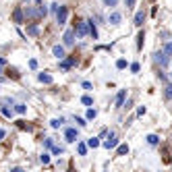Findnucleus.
I'll list each match as a JSON object with an SVG mask.
<instances>
[{"instance_id": "31", "label": "nucleus", "mask_w": 172, "mask_h": 172, "mask_svg": "<svg viewBox=\"0 0 172 172\" xmlns=\"http://www.w3.org/2000/svg\"><path fill=\"white\" fill-rule=\"evenodd\" d=\"M164 52H166L168 56H172V44H166V46H164Z\"/></svg>"}, {"instance_id": "3", "label": "nucleus", "mask_w": 172, "mask_h": 172, "mask_svg": "<svg viewBox=\"0 0 172 172\" xmlns=\"http://www.w3.org/2000/svg\"><path fill=\"white\" fill-rule=\"evenodd\" d=\"M116 145H118V139H116V135H114V133H110V135H108V139L104 141V147H106V149H114Z\"/></svg>"}, {"instance_id": "29", "label": "nucleus", "mask_w": 172, "mask_h": 172, "mask_svg": "<svg viewBox=\"0 0 172 172\" xmlns=\"http://www.w3.org/2000/svg\"><path fill=\"white\" fill-rule=\"evenodd\" d=\"M44 145H46V147H50V149H52V145H54V141H52V139H50V137H46V139H44Z\"/></svg>"}, {"instance_id": "34", "label": "nucleus", "mask_w": 172, "mask_h": 172, "mask_svg": "<svg viewBox=\"0 0 172 172\" xmlns=\"http://www.w3.org/2000/svg\"><path fill=\"white\" fill-rule=\"evenodd\" d=\"M29 67H31V69H37V60L31 58V60H29Z\"/></svg>"}, {"instance_id": "26", "label": "nucleus", "mask_w": 172, "mask_h": 172, "mask_svg": "<svg viewBox=\"0 0 172 172\" xmlns=\"http://www.w3.org/2000/svg\"><path fill=\"white\" fill-rule=\"evenodd\" d=\"M81 102L85 104V106H91V104H93V100H91L89 96H83V97H81Z\"/></svg>"}, {"instance_id": "14", "label": "nucleus", "mask_w": 172, "mask_h": 172, "mask_svg": "<svg viewBox=\"0 0 172 172\" xmlns=\"http://www.w3.org/2000/svg\"><path fill=\"white\" fill-rule=\"evenodd\" d=\"M87 147H91V149L100 147V139H97V137H91V139H87Z\"/></svg>"}, {"instance_id": "17", "label": "nucleus", "mask_w": 172, "mask_h": 172, "mask_svg": "<svg viewBox=\"0 0 172 172\" xmlns=\"http://www.w3.org/2000/svg\"><path fill=\"white\" fill-rule=\"evenodd\" d=\"M89 33H91L93 40H97V29H96V23H93V21H89Z\"/></svg>"}, {"instance_id": "6", "label": "nucleus", "mask_w": 172, "mask_h": 172, "mask_svg": "<svg viewBox=\"0 0 172 172\" xmlns=\"http://www.w3.org/2000/svg\"><path fill=\"white\" fill-rule=\"evenodd\" d=\"M120 21H123V15L118 13V11L110 13V17H108V23H110V25H120Z\"/></svg>"}, {"instance_id": "11", "label": "nucleus", "mask_w": 172, "mask_h": 172, "mask_svg": "<svg viewBox=\"0 0 172 172\" xmlns=\"http://www.w3.org/2000/svg\"><path fill=\"white\" fill-rule=\"evenodd\" d=\"M143 21H145V13H143V11H137V15H135V25L141 27V25H143Z\"/></svg>"}, {"instance_id": "37", "label": "nucleus", "mask_w": 172, "mask_h": 172, "mask_svg": "<svg viewBox=\"0 0 172 172\" xmlns=\"http://www.w3.org/2000/svg\"><path fill=\"white\" fill-rule=\"evenodd\" d=\"M77 123H79V127H85V124H87L85 123V118H77Z\"/></svg>"}, {"instance_id": "1", "label": "nucleus", "mask_w": 172, "mask_h": 172, "mask_svg": "<svg viewBox=\"0 0 172 172\" xmlns=\"http://www.w3.org/2000/svg\"><path fill=\"white\" fill-rule=\"evenodd\" d=\"M67 17H69V8H67V6H60L58 11H56V21H58L60 25L67 23Z\"/></svg>"}, {"instance_id": "38", "label": "nucleus", "mask_w": 172, "mask_h": 172, "mask_svg": "<svg viewBox=\"0 0 172 172\" xmlns=\"http://www.w3.org/2000/svg\"><path fill=\"white\" fill-rule=\"evenodd\" d=\"M4 135H6V131H4V129H0V139H4Z\"/></svg>"}, {"instance_id": "22", "label": "nucleus", "mask_w": 172, "mask_h": 172, "mask_svg": "<svg viewBox=\"0 0 172 172\" xmlns=\"http://www.w3.org/2000/svg\"><path fill=\"white\" fill-rule=\"evenodd\" d=\"M102 2H104V6H108V8H112V6L118 4V0H102Z\"/></svg>"}, {"instance_id": "2", "label": "nucleus", "mask_w": 172, "mask_h": 172, "mask_svg": "<svg viewBox=\"0 0 172 172\" xmlns=\"http://www.w3.org/2000/svg\"><path fill=\"white\" fill-rule=\"evenodd\" d=\"M87 33H89V21H81V23L77 25V35H79V37H85Z\"/></svg>"}, {"instance_id": "5", "label": "nucleus", "mask_w": 172, "mask_h": 172, "mask_svg": "<svg viewBox=\"0 0 172 172\" xmlns=\"http://www.w3.org/2000/svg\"><path fill=\"white\" fill-rule=\"evenodd\" d=\"M64 139H67L69 143H75L77 139H79V135H77V129H67V131H64Z\"/></svg>"}, {"instance_id": "19", "label": "nucleus", "mask_w": 172, "mask_h": 172, "mask_svg": "<svg viewBox=\"0 0 172 172\" xmlns=\"http://www.w3.org/2000/svg\"><path fill=\"white\" fill-rule=\"evenodd\" d=\"M52 153H56V156H62V153H64V147H62V145H52Z\"/></svg>"}, {"instance_id": "24", "label": "nucleus", "mask_w": 172, "mask_h": 172, "mask_svg": "<svg viewBox=\"0 0 172 172\" xmlns=\"http://www.w3.org/2000/svg\"><path fill=\"white\" fill-rule=\"evenodd\" d=\"M77 149H79V156H85V153H87V145H85V143H79V147H77Z\"/></svg>"}, {"instance_id": "33", "label": "nucleus", "mask_w": 172, "mask_h": 172, "mask_svg": "<svg viewBox=\"0 0 172 172\" xmlns=\"http://www.w3.org/2000/svg\"><path fill=\"white\" fill-rule=\"evenodd\" d=\"M131 71H133V73H139V62H133V64H131Z\"/></svg>"}, {"instance_id": "39", "label": "nucleus", "mask_w": 172, "mask_h": 172, "mask_svg": "<svg viewBox=\"0 0 172 172\" xmlns=\"http://www.w3.org/2000/svg\"><path fill=\"white\" fill-rule=\"evenodd\" d=\"M0 64H4V58H0Z\"/></svg>"}, {"instance_id": "23", "label": "nucleus", "mask_w": 172, "mask_h": 172, "mask_svg": "<svg viewBox=\"0 0 172 172\" xmlns=\"http://www.w3.org/2000/svg\"><path fill=\"white\" fill-rule=\"evenodd\" d=\"M97 116V110H93V108H89L87 110V120H93V118Z\"/></svg>"}, {"instance_id": "4", "label": "nucleus", "mask_w": 172, "mask_h": 172, "mask_svg": "<svg viewBox=\"0 0 172 172\" xmlns=\"http://www.w3.org/2000/svg\"><path fill=\"white\" fill-rule=\"evenodd\" d=\"M62 40H64V46H73V44H75V31H73V29H67Z\"/></svg>"}, {"instance_id": "16", "label": "nucleus", "mask_w": 172, "mask_h": 172, "mask_svg": "<svg viewBox=\"0 0 172 172\" xmlns=\"http://www.w3.org/2000/svg\"><path fill=\"white\" fill-rule=\"evenodd\" d=\"M147 143H149V145H158L160 143V137L152 133V135H147Z\"/></svg>"}, {"instance_id": "21", "label": "nucleus", "mask_w": 172, "mask_h": 172, "mask_svg": "<svg viewBox=\"0 0 172 172\" xmlns=\"http://www.w3.org/2000/svg\"><path fill=\"white\" fill-rule=\"evenodd\" d=\"M15 110L19 112V114H25V110H27V106H25V104H17V106H15Z\"/></svg>"}, {"instance_id": "18", "label": "nucleus", "mask_w": 172, "mask_h": 172, "mask_svg": "<svg viewBox=\"0 0 172 172\" xmlns=\"http://www.w3.org/2000/svg\"><path fill=\"white\" fill-rule=\"evenodd\" d=\"M164 97H166V100H172V83H168V85H166V89H164Z\"/></svg>"}, {"instance_id": "20", "label": "nucleus", "mask_w": 172, "mask_h": 172, "mask_svg": "<svg viewBox=\"0 0 172 172\" xmlns=\"http://www.w3.org/2000/svg\"><path fill=\"white\" fill-rule=\"evenodd\" d=\"M64 123L62 118H54V120H50V124H52V129H60V124Z\"/></svg>"}, {"instance_id": "25", "label": "nucleus", "mask_w": 172, "mask_h": 172, "mask_svg": "<svg viewBox=\"0 0 172 172\" xmlns=\"http://www.w3.org/2000/svg\"><path fill=\"white\" fill-rule=\"evenodd\" d=\"M143 40H145V33L141 31V33H139V37H137V48H143Z\"/></svg>"}, {"instance_id": "12", "label": "nucleus", "mask_w": 172, "mask_h": 172, "mask_svg": "<svg viewBox=\"0 0 172 172\" xmlns=\"http://www.w3.org/2000/svg\"><path fill=\"white\" fill-rule=\"evenodd\" d=\"M13 19H15V23H23V8H15Z\"/></svg>"}, {"instance_id": "8", "label": "nucleus", "mask_w": 172, "mask_h": 172, "mask_svg": "<svg viewBox=\"0 0 172 172\" xmlns=\"http://www.w3.org/2000/svg\"><path fill=\"white\" fill-rule=\"evenodd\" d=\"M124 97H127V89H120V91H118V96H116V102H114V104H116L114 108H123V106H124Z\"/></svg>"}, {"instance_id": "15", "label": "nucleus", "mask_w": 172, "mask_h": 172, "mask_svg": "<svg viewBox=\"0 0 172 172\" xmlns=\"http://www.w3.org/2000/svg\"><path fill=\"white\" fill-rule=\"evenodd\" d=\"M37 79H40L41 83H52V77H50L48 73H40V75H37Z\"/></svg>"}, {"instance_id": "10", "label": "nucleus", "mask_w": 172, "mask_h": 172, "mask_svg": "<svg viewBox=\"0 0 172 172\" xmlns=\"http://www.w3.org/2000/svg\"><path fill=\"white\" fill-rule=\"evenodd\" d=\"M52 52H54V56L56 58H58V60H62V58H64V48H62V46H54V48H52Z\"/></svg>"}, {"instance_id": "13", "label": "nucleus", "mask_w": 172, "mask_h": 172, "mask_svg": "<svg viewBox=\"0 0 172 172\" xmlns=\"http://www.w3.org/2000/svg\"><path fill=\"white\" fill-rule=\"evenodd\" d=\"M116 153H118V156H127V153H129V145H127V143L118 145V147H116Z\"/></svg>"}, {"instance_id": "40", "label": "nucleus", "mask_w": 172, "mask_h": 172, "mask_svg": "<svg viewBox=\"0 0 172 172\" xmlns=\"http://www.w3.org/2000/svg\"><path fill=\"white\" fill-rule=\"evenodd\" d=\"M0 73H2V71H0Z\"/></svg>"}, {"instance_id": "30", "label": "nucleus", "mask_w": 172, "mask_h": 172, "mask_svg": "<svg viewBox=\"0 0 172 172\" xmlns=\"http://www.w3.org/2000/svg\"><path fill=\"white\" fill-rule=\"evenodd\" d=\"M124 67H127V60H123V58L116 60V69H124Z\"/></svg>"}, {"instance_id": "28", "label": "nucleus", "mask_w": 172, "mask_h": 172, "mask_svg": "<svg viewBox=\"0 0 172 172\" xmlns=\"http://www.w3.org/2000/svg\"><path fill=\"white\" fill-rule=\"evenodd\" d=\"M2 114H4L6 118H11V116H13V110H8L6 106H4V108H2Z\"/></svg>"}, {"instance_id": "7", "label": "nucleus", "mask_w": 172, "mask_h": 172, "mask_svg": "<svg viewBox=\"0 0 172 172\" xmlns=\"http://www.w3.org/2000/svg\"><path fill=\"white\" fill-rule=\"evenodd\" d=\"M156 62H158L160 67H168V54H166V52H158V54H156Z\"/></svg>"}, {"instance_id": "32", "label": "nucleus", "mask_w": 172, "mask_h": 172, "mask_svg": "<svg viewBox=\"0 0 172 172\" xmlns=\"http://www.w3.org/2000/svg\"><path fill=\"white\" fill-rule=\"evenodd\" d=\"M37 31H40L37 25H31V27H29V33H31V35H37Z\"/></svg>"}, {"instance_id": "36", "label": "nucleus", "mask_w": 172, "mask_h": 172, "mask_svg": "<svg viewBox=\"0 0 172 172\" xmlns=\"http://www.w3.org/2000/svg\"><path fill=\"white\" fill-rule=\"evenodd\" d=\"M135 2H137V0H127V6L133 8V6H135Z\"/></svg>"}, {"instance_id": "9", "label": "nucleus", "mask_w": 172, "mask_h": 172, "mask_svg": "<svg viewBox=\"0 0 172 172\" xmlns=\"http://www.w3.org/2000/svg\"><path fill=\"white\" fill-rule=\"evenodd\" d=\"M73 64H77V60L75 58H62V62H60V69L62 71H69Z\"/></svg>"}, {"instance_id": "27", "label": "nucleus", "mask_w": 172, "mask_h": 172, "mask_svg": "<svg viewBox=\"0 0 172 172\" xmlns=\"http://www.w3.org/2000/svg\"><path fill=\"white\" fill-rule=\"evenodd\" d=\"M40 160H41V164H48V162H50V153H41Z\"/></svg>"}, {"instance_id": "35", "label": "nucleus", "mask_w": 172, "mask_h": 172, "mask_svg": "<svg viewBox=\"0 0 172 172\" xmlns=\"http://www.w3.org/2000/svg\"><path fill=\"white\" fill-rule=\"evenodd\" d=\"M143 114H145V106H141V108L137 110V116H143Z\"/></svg>"}]
</instances>
